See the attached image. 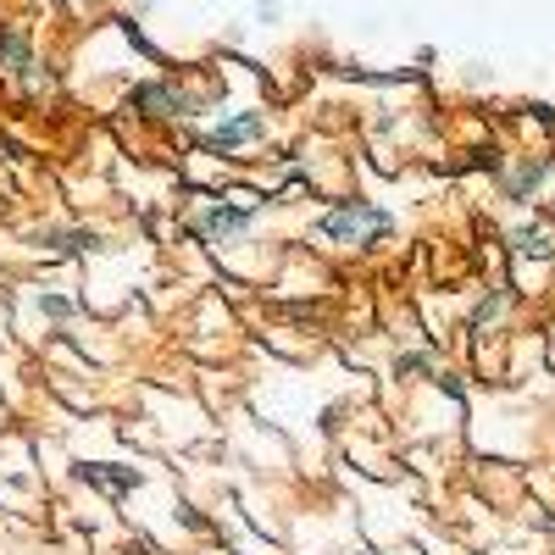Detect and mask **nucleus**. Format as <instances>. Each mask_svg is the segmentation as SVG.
Returning a JSON list of instances; mask_svg holds the SVG:
<instances>
[{
	"mask_svg": "<svg viewBox=\"0 0 555 555\" xmlns=\"http://www.w3.org/2000/svg\"><path fill=\"white\" fill-rule=\"evenodd\" d=\"M250 206H240V201H211L195 222H190V234L201 240V245H222V240H234V234H245L250 228Z\"/></svg>",
	"mask_w": 555,
	"mask_h": 555,
	"instance_id": "f03ea898",
	"label": "nucleus"
},
{
	"mask_svg": "<svg viewBox=\"0 0 555 555\" xmlns=\"http://www.w3.org/2000/svg\"><path fill=\"white\" fill-rule=\"evenodd\" d=\"M550 167H555L550 156H528V162H517L512 172L500 178V195H505V201H517V206L533 201V195H539V183L550 178Z\"/></svg>",
	"mask_w": 555,
	"mask_h": 555,
	"instance_id": "39448f33",
	"label": "nucleus"
},
{
	"mask_svg": "<svg viewBox=\"0 0 555 555\" xmlns=\"http://www.w3.org/2000/svg\"><path fill=\"white\" fill-rule=\"evenodd\" d=\"M517 256H555V228L550 222H522L517 234H512Z\"/></svg>",
	"mask_w": 555,
	"mask_h": 555,
	"instance_id": "423d86ee",
	"label": "nucleus"
},
{
	"mask_svg": "<svg viewBox=\"0 0 555 555\" xmlns=\"http://www.w3.org/2000/svg\"><path fill=\"white\" fill-rule=\"evenodd\" d=\"M0 62H7V73H28V67H34L28 39H17V34H0Z\"/></svg>",
	"mask_w": 555,
	"mask_h": 555,
	"instance_id": "0eeeda50",
	"label": "nucleus"
},
{
	"mask_svg": "<svg viewBox=\"0 0 555 555\" xmlns=\"http://www.w3.org/2000/svg\"><path fill=\"white\" fill-rule=\"evenodd\" d=\"M366 555H373V550H366Z\"/></svg>",
	"mask_w": 555,
	"mask_h": 555,
	"instance_id": "1a4fd4ad",
	"label": "nucleus"
},
{
	"mask_svg": "<svg viewBox=\"0 0 555 555\" xmlns=\"http://www.w3.org/2000/svg\"><path fill=\"white\" fill-rule=\"evenodd\" d=\"M505 306H512V295H505V289H489V295H483V306L473 311V334H483L489 322H500V317H505Z\"/></svg>",
	"mask_w": 555,
	"mask_h": 555,
	"instance_id": "6e6552de",
	"label": "nucleus"
},
{
	"mask_svg": "<svg viewBox=\"0 0 555 555\" xmlns=\"http://www.w3.org/2000/svg\"><path fill=\"white\" fill-rule=\"evenodd\" d=\"M133 112H145L151 122H178V117L195 112V95L178 89V83H139L133 89Z\"/></svg>",
	"mask_w": 555,
	"mask_h": 555,
	"instance_id": "7ed1b4c3",
	"label": "nucleus"
},
{
	"mask_svg": "<svg viewBox=\"0 0 555 555\" xmlns=\"http://www.w3.org/2000/svg\"><path fill=\"white\" fill-rule=\"evenodd\" d=\"M261 128H267L261 106H245V112H234V117H222V122L206 128V151H245V145L261 139Z\"/></svg>",
	"mask_w": 555,
	"mask_h": 555,
	"instance_id": "20e7f679",
	"label": "nucleus"
},
{
	"mask_svg": "<svg viewBox=\"0 0 555 555\" xmlns=\"http://www.w3.org/2000/svg\"><path fill=\"white\" fill-rule=\"evenodd\" d=\"M389 228H395V217L373 201H334L317 217V240L334 245V250H373Z\"/></svg>",
	"mask_w": 555,
	"mask_h": 555,
	"instance_id": "f257e3e1",
	"label": "nucleus"
}]
</instances>
